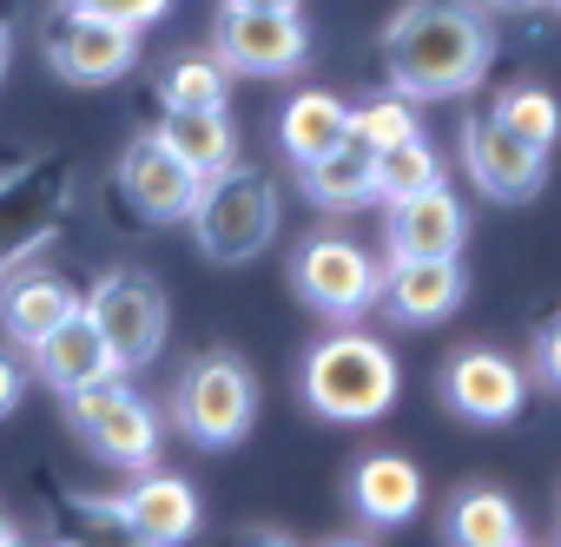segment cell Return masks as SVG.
I'll list each match as a JSON object with an SVG mask.
<instances>
[{"label": "cell", "instance_id": "44dd1931", "mask_svg": "<svg viewBox=\"0 0 561 547\" xmlns=\"http://www.w3.org/2000/svg\"><path fill=\"white\" fill-rule=\"evenodd\" d=\"M443 540L456 547H522V514L502 488H462L449 508H443Z\"/></svg>", "mask_w": 561, "mask_h": 547}, {"label": "cell", "instance_id": "7c38bea8", "mask_svg": "<svg viewBox=\"0 0 561 547\" xmlns=\"http://www.w3.org/2000/svg\"><path fill=\"white\" fill-rule=\"evenodd\" d=\"M443 403L476 429H502L522 416V370L502 350H456L443 363Z\"/></svg>", "mask_w": 561, "mask_h": 547}, {"label": "cell", "instance_id": "ac0fdd59", "mask_svg": "<svg viewBox=\"0 0 561 547\" xmlns=\"http://www.w3.org/2000/svg\"><path fill=\"white\" fill-rule=\"evenodd\" d=\"M351 501H357V514L370 527H403L423 508V468L410 455H397V449H377V455H364L351 468Z\"/></svg>", "mask_w": 561, "mask_h": 547}, {"label": "cell", "instance_id": "7a4b0ae2", "mask_svg": "<svg viewBox=\"0 0 561 547\" xmlns=\"http://www.w3.org/2000/svg\"><path fill=\"white\" fill-rule=\"evenodd\" d=\"M185 218H192V237L211 264H251L277 237V185L231 159L225 172L198 178V198Z\"/></svg>", "mask_w": 561, "mask_h": 547}, {"label": "cell", "instance_id": "8fae6325", "mask_svg": "<svg viewBox=\"0 0 561 547\" xmlns=\"http://www.w3.org/2000/svg\"><path fill=\"white\" fill-rule=\"evenodd\" d=\"M113 178H119V198H126L146 224H179V218L192 211V198H198V172H192L159 132H139V139L119 152Z\"/></svg>", "mask_w": 561, "mask_h": 547}, {"label": "cell", "instance_id": "e0dca14e", "mask_svg": "<svg viewBox=\"0 0 561 547\" xmlns=\"http://www.w3.org/2000/svg\"><path fill=\"white\" fill-rule=\"evenodd\" d=\"M34 376L47 383V389H80V383H93V376H113L119 363H113V350H106V337H100V324L87 317V304H73L54 330H41L34 344Z\"/></svg>", "mask_w": 561, "mask_h": 547}, {"label": "cell", "instance_id": "ffe728a7", "mask_svg": "<svg viewBox=\"0 0 561 547\" xmlns=\"http://www.w3.org/2000/svg\"><path fill=\"white\" fill-rule=\"evenodd\" d=\"M159 139L205 178V172H225L238 159V132L225 119V106H165L159 119Z\"/></svg>", "mask_w": 561, "mask_h": 547}, {"label": "cell", "instance_id": "d4e9b609", "mask_svg": "<svg viewBox=\"0 0 561 547\" xmlns=\"http://www.w3.org/2000/svg\"><path fill=\"white\" fill-rule=\"evenodd\" d=\"M495 119L508 126V132H522L528 146H554V132H561V106H554V93L548 86H528V80H515V86H502L495 93Z\"/></svg>", "mask_w": 561, "mask_h": 547}, {"label": "cell", "instance_id": "1f68e13d", "mask_svg": "<svg viewBox=\"0 0 561 547\" xmlns=\"http://www.w3.org/2000/svg\"><path fill=\"white\" fill-rule=\"evenodd\" d=\"M8 47H14V34H8V8H0V80H8Z\"/></svg>", "mask_w": 561, "mask_h": 547}, {"label": "cell", "instance_id": "9a60e30c", "mask_svg": "<svg viewBox=\"0 0 561 547\" xmlns=\"http://www.w3.org/2000/svg\"><path fill=\"white\" fill-rule=\"evenodd\" d=\"M113 514H119V534H133L146 547H179V540L198 534V494H192V481L159 475V468H139V481L113 501Z\"/></svg>", "mask_w": 561, "mask_h": 547}, {"label": "cell", "instance_id": "30bf717a", "mask_svg": "<svg viewBox=\"0 0 561 547\" xmlns=\"http://www.w3.org/2000/svg\"><path fill=\"white\" fill-rule=\"evenodd\" d=\"M139 60V27H119V21H93V14H67L47 27V67L73 86H113L126 80Z\"/></svg>", "mask_w": 561, "mask_h": 547}, {"label": "cell", "instance_id": "4fadbf2b", "mask_svg": "<svg viewBox=\"0 0 561 547\" xmlns=\"http://www.w3.org/2000/svg\"><path fill=\"white\" fill-rule=\"evenodd\" d=\"M60 191H67V165H54V159H41L27 178H14V185H0V270L8 264H21V257H34L47 237H54V224H60Z\"/></svg>", "mask_w": 561, "mask_h": 547}, {"label": "cell", "instance_id": "603a6c76", "mask_svg": "<svg viewBox=\"0 0 561 547\" xmlns=\"http://www.w3.org/2000/svg\"><path fill=\"white\" fill-rule=\"evenodd\" d=\"M277 139H285V152L305 165V159H324V152H337L344 139H351V106L337 100V93H298L285 113H277Z\"/></svg>", "mask_w": 561, "mask_h": 547}, {"label": "cell", "instance_id": "7402d4cb", "mask_svg": "<svg viewBox=\"0 0 561 547\" xmlns=\"http://www.w3.org/2000/svg\"><path fill=\"white\" fill-rule=\"evenodd\" d=\"M73 304H80V298L54 278V270H21V278H8V291H0V330L27 350V344H34L41 330H54Z\"/></svg>", "mask_w": 561, "mask_h": 547}, {"label": "cell", "instance_id": "5bb4252c", "mask_svg": "<svg viewBox=\"0 0 561 547\" xmlns=\"http://www.w3.org/2000/svg\"><path fill=\"white\" fill-rule=\"evenodd\" d=\"M462 291H469V278H462L456 257H390L377 304L397 324H443L462 311Z\"/></svg>", "mask_w": 561, "mask_h": 547}, {"label": "cell", "instance_id": "f1b7e54d", "mask_svg": "<svg viewBox=\"0 0 561 547\" xmlns=\"http://www.w3.org/2000/svg\"><path fill=\"white\" fill-rule=\"evenodd\" d=\"M535 370H541V383H548V389H561V317L535 337Z\"/></svg>", "mask_w": 561, "mask_h": 547}, {"label": "cell", "instance_id": "277c9868", "mask_svg": "<svg viewBox=\"0 0 561 547\" xmlns=\"http://www.w3.org/2000/svg\"><path fill=\"white\" fill-rule=\"evenodd\" d=\"M257 416V383L244 370V357L231 350H211V357H192L179 389H172V422L198 442V449H238L244 429Z\"/></svg>", "mask_w": 561, "mask_h": 547}, {"label": "cell", "instance_id": "ba28073f", "mask_svg": "<svg viewBox=\"0 0 561 547\" xmlns=\"http://www.w3.org/2000/svg\"><path fill=\"white\" fill-rule=\"evenodd\" d=\"M87 317L100 324L119 370H146L165 350V298H159V284L146 270H106V278L87 291Z\"/></svg>", "mask_w": 561, "mask_h": 547}, {"label": "cell", "instance_id": "4316f807", "mask_svg": "<svg viewBox=\"0 0 561 547\" xmlns=\"http://www.w3.org/2000/svg\"><path fill=\"white\" fill-rule=\"evenodd\" d=\"M410 106H416V100H403V93H383V100L351 106V139H357V146H370V152H383V146L410 139V132H416V113H410Z\"/></svg>", "mask_w": 561, "mask_h": 547}, {"label": "cell", "instance_id": "484cf974", "mask_svg": "<svg viewBox=\"0 0 561 547\" xmlns=\"http://www.w3.org/2000/svg\"><path fill=\"white\" fill-rule=\"evenodd\" d=\"M225 60L218 54H179L159 80V100L165 106H225Z\"/></svg>", "mask_w": 561, "mask_h": 547}, {"label": "cell", "instance_id": "d6a6232c", "mask_svg": "<svg viewBox=\"0 0 561 547\" xmlns=\"http://www.w3.org/2000/svg\"><path fill=\"white\" fill-rule=\"evenodd\" d=\"M225 8H298V0H225Z\"/></svg>", "mask_w": 561, "mask_h": 547}, {"label": "cell", "instance_id": "d6986e66", "mask_svg": "<svg viewBox=\"0 0 561 547\" xmlns=\"http://www.w3.org/2000/svg\"><path fill=\"white\" fill-rule=\"evenodd\" d=\"M298 185H305V198H311L318 211H357V205L377 198V152L357 146V139H344L337 152L305 159V165H298Z\"/></svg>", "mask_w": 561, "mask_h": 547}, {"label": "cell", "instance_id": "5b68a950", "mask_svg": "<svg viewBox=\"0 0 561 547\" xmlns=\"http://www.w3.org/2000/svg\"><path fill=\"white\" fill-rule=\"evenodd\" d=\"M291 284H298V298H305L318 317L357 324V317L377 311V298H383V264H377L357 237H344V231H311V237L298 244V257H291Z\"/></svg>", "mask_w": 561, "mask_h": 547}, {"label": "cell", "instance_id": "836d02e7", "mask_svg": "<svg viewBox=\"0 0 561 547\" xmlns=\"http://www.w3.org/2000/svg\"><path fill=\"white\" fill-rule=\"evenodd\" d=\"M8 540H14V521H8V514H0V547H8Z\"/></svg>", "mask_w": 561, "mask_h": 547}, {"label": "cell", "instance_id": "52a82bcc", "mask_svg": "<svg viewBox=\"0 0 561 547\" xmlns=\"http://www.w3.org/2000/svg\"><path fill=\"white\" fill-rule=\"evenodd\" d=\"M211 54L244 80H291L311 60V27L298 21V8H218Z\"/></svg>", "mask_w": 561, "mask_h": 547}, {"label": "cell", "instance_id": "8992f818", "mask_svg": "<svg viewBox=\"0 0 561 547\" xmlns=\"http://www.w3.org/2000/svg\"><path fill=\"white\" fill-rule=\"evenodd\" d=\"M67 422H73L80 442H87L93 455H106L113 468H152V455H159V416H152L146 396L126 389V370L67 389Z\"/></svg>", "mask_w": 561, "mask_h": 547}, {"label": "cell", "instance_id": "9c48e42d", "mask_svg": "<svg viewBox=\"0 0 561 547\" xmlns=\"http://www.w3.org/2000/svg\"><path fill=\"white\" fill-rule=\"evenodd\" d=\"M462 172H469V185L482 198L528 205L548 185V152L528 146L522 132H508L495 113H476V119H462Z\"/></svg>", "mask_w": 561, "mask_h": 547}, {"label": "cell", "instance_id": "83f0119b", "mask_svg": "<svg viewBox=\"0 0 561 547\" xmlns=\"http://www.w3.org/2000/svg\"><path fill=\"white\" fill-rule=\"evenodd\" d=\"M67 14H93V21H119V27H152L172 0H60Z\"/></svg>", "mask_w": 561, "mask_h": 547}, {"label": "cell", "instance_id": "4dcf8cb0", "mask_svg": "<svg viewBox=\"0 0 561 547\" xmlns=\"http://www.w3.org/2000/svg\"><path fill=\"white\" fill-rule=\"evenodd\" d=\"M489 14H522V8H541V0H482Z\"/></svg>", "mask_w": 561, "mask_h": 547}, {"label": "cell", "instance_id": "2e32d148", "mask_svg": "<svg viewBox=\"0 0 561 547\" xmlns=\"http://www.w3.org/2000/svg\"><path fill=\"white\" fill-rule=\"evenodd\" d=\"M383 237H390V257H456L462 237H469L462 198L436 178V185H423V191H410V198L390 205Z\"/></svg>", "mask_w": 561, "mask_h": 547}, {"label": "cell", "instance_id": "cb8c5ba5", "mask_svg": "<svg viewBox=\"0 0 561 547\" xmlns=\"http://www.w3.org/2000/svg\"><path fill=\"white\" fill-rule=\"evenodd\" d=\"M436 178H443V165H436V152H430L423 132H410V139H397V146L377 152V198L383 205H397V198H410V191H423Z\"/></svg>", "mask_w": 561, "mask_h": 547}, {"label": "cell", "instance_id": "6da1fadb", "mask_svg": "<svg viewBox=\"0 0 561 547\" xmlns=\"http://www.w3.org/2000/svg\"><path fill=\"white\" fill-rule=\"evenodd\" d=\"M495 67L482 0H403L383 27V73L403 100H462Z\"/></svg>", "mask_w": 561, "mask_h": 547}, {"label": "cell", "instance_id": "3957f363", "mask_svg": "<svg viewBox=\"0 0 561 547\" xmlns=\"http://www.w3.org/2000/svg\"><path fill=\"white\" fill-rule=\"evenodd\" d=\"M305 403L324 422H377L397 403V357L364 330H331L305 357Z\"/></svg>", "mask_w": 561, "mask_h": 547}, {"label": "cell", "instance_id": "f546056e", "mask_svg": "<svg viewBox=\"0 0 561 547\" xmlns=\"http://www.w3.org/2000/svg\"><path fill=\"white\" fill-rule=\"evenodd\" d=\"M21 389H27V370H21L8 350H0V416H8V409L21 403Z\"/></svg>", "mask_w": 561, "mask_h": 547}, {"label": "cell", "instance_id": "e575fe53", "mask_svg": "<svg viewBox=\"0 0 561 547\" xmlns=\"http://www.w3.org/2000/svg\"><path fill=\"white\" fill-rule=\"evenodd\" d=\"M554 8H561V0H554Z\"/></svg>", "mask_w": 561, "mask_h": 547}]
</instances>
